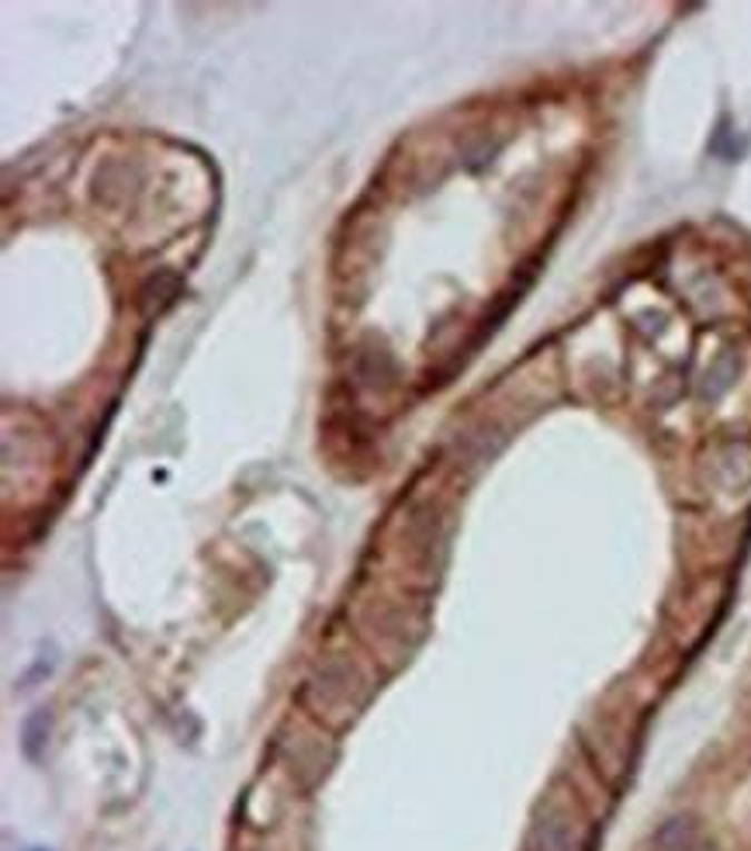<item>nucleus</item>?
Here are the masks:
<instances>
[{"label": "nucleus", "mask_w": 751, "mask_h": 851, "mask_svg": "<svg viewBox=\"0 0 751 851\" xmlns=\"http://www.w3.org/2000/svg\"><path fill=\"white\" fill-rule=\"evenodd\" d=\"M46 738H49V716L39 710L36 716L24 720V751H28V759H39V748H42Z\"/></svg>", "instance_id": "nucleus-5"}, {"label": "nucleus", "mask_w": 751, "mask_h": 851, "mask_svg": "<svg viewBox=\"0 0 751 851\" xmlns=\"http://www.w3.org/2000/svg\"><path fill=\"white\" fill-rule=\"evenodd\" d=\"M274 751H277V762L285 765V772L302 785V790H316L336 759L333 744L308 728H288L277 738Z\"/></svg>", "instance_id": "nucleus-2"}, {"label": "nucleus", "mask_w": 751, "mask_h": 851, "mask_svg": "<svg viewBox=\"0 0 751 851\" xmlns=\"http://www.w3.org/2000/svg\"><path fill=\"white\" fill-rule=\"evenodd\" d=\"M36 851H39V848H36Z\"/></svg>", "instance_id": "nucleus-6"}, {"label": "nucleus", "mask_w": 751, "mask_h": 851, "mask_svg": "<svg viewBox=\"0 0 751 851\" xmlns=\"http://www.w3.org/2000/svg\"><path fill=\"white\" fill-rule=\"evenodd\" d=\"M696 841H700V828L693 817H672V821H665L659 834H654L659 851H693Z\"/></svg>", "instance_id": "nucleus-4"}, {"label": "nucleus", "mask_w": 751, "mask_h": 851, "mask_svg": "<svg viewBox=\"0 0 751 851\" xmlns=\"http://www.w3.org/2000/svg\"><path fill=\"white\" fill-rule=\"evenodd\" d=\"M526 851H579V821H575V813L565 803L547 800L537 810L534 824H530Z\"/></svg>", "instance_id": "nucleus-3"}, {"label": "nucleus", "mask_w": 751, "mask_h": 851, "mask_svg": "<svg viewBox=\"0 0 751 851\" xmlns=\"http://www.w3.org/2000/svg\"><path fill=\"white\" fill-rule=\"evenodd\" d=\"M370 679L354 665L350 657L333 654L319 661L302 685V706L326 728H347V723L367 706L370 700Z\"/></svg>", "instance_id": "nucleus-1"}]
</instances>
